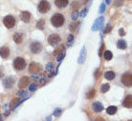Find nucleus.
Masks as SVG:
<instances>
[{
  "instance_id": "17",
  "label": "nucleus",
  "mask_w": 132,
  "mask_h": 121,
  "mask_svg": "<svg viewBox=\"0 0 132 121\" xmlns=\"http://www.w3.org/2000/svg\"><path fill=\"white\" fill-rule=\"evenodd\" d=\"M123 106L126 107V108H131V106H132V96L131 95H127L126 98H125V101H123Z\"/></svg>"
},
{
  "instance_id": "25",
  "label": "nucleus",
  "mask_w": 132,
  "mask_h": 121,
  "mask_svg": "<svg viewBox=\"0 0 132 121\" xmlns=\"http://www.w3.org/2000/svg\"><path fill=\"white\" fill-rule=\"evenodd\" d=\"M109 89H110V86H109V84H103V85L102 86V88H101V92H102V94H105V92H107L109 91Z\"/></svg>"
},
{
  "instance_id": "8",
  "label": "nucleus",
  "mask_w": 132,
  "mask_h": 121,
  "mask_svg": "<svg viewBox=\"0 0 132 121\" xmlns=\"http://www.w3.org/2000/svg\"><path fill=\"white\" fill-rule=\"evenodd\" d=\"M14 82H15V79L13 78V76H8L7 78L4 79L3 85L6 89H11L14 85Z\"/></svg>"
},
{
  "instance_id": "46",
  "label": "nucleus",
  "mask_w": 132,
  "mask_h": 121,
  "mask_svg": "<svg viewBox=\"0 0 132 121\" xmlns=\"http://www.w3.org/2000/svg\"><path fill=\"white\" fill-rule=\"evenodd\" d=\"M47 121H51V117H50V116L49 117H47Z\"/></svg>"
},
{
  "instance_id": "6",
  "label": "nucleus",
  "mask_w": 132,
  "mask_h": 121,
  "mask_svg": "<svg viewBox=\"0 0 132 121\" xmlns=\"http://www.w3.org/2000/svg\"><path fill=\"white\" fill-rule=\"evenodd\" d=\"M60 42V36L57 33H53V34H50L48 37V43H49L51 46H55L56 44H59Z\"/></svg>"
},
{
  "instance_id": "3",
  "label": "nucleus",
  "mask_w": 132,
  "mask_h": 121,
  "mask_svg": "<svg viewBox=\"0 0 132 121\" xmlns=\"http://www.w3.org/2000/svg\"><path fill=\"white\" fill-rule=\"evenodd\" d=\"M3 24L4 26L8 28V29H12L15 25V18L13 15H7L4 17L3 19Z\"/></svg>"
},
{
  "instance_id": "5",
  "label": "nucleus",
  "mask_w": 132,
  "mask_h": 121,
  "mask_svg": "<svg viewBox=\"0 0 132 121\" xmlns=\"http://www.w3.org/2000/svg\"><path fill=\"white\" fill-rule=\"evenodd\" d=\"M122 83L126 87H131L132 85V75L130 72H126L125 75L122 76Z\"/></svg>"
},
{
  "instance_id": "40",
  "label": "nucleus",
  "mask_w": 132,
  "mask_h": 121,
  "mask_svg": "<svg viewBox=\"0 0 132 121\" xmlns=\"http://www.w3.org/2000/svg\"><path fill=\"white\" fill-rule=\"evenodd\" d=\"M17 95H18V96H21V95H22V96H24V95H26V92H24V91H20V92H18Z\"/></svg>"
},
{
  "instance_id": "14",
  "label": "nucleus",
  "mask_w": 132,
  "mask_h": 121,
  "mask_svg": "<svg viewBox=\"0 0 132 121\" xmlns=\"http://www.w3.org/2000/svg\"><path fill=\"white\" fill-rule=\"evenodd\" d=\"M29 82H30V79H29V77H27V76H23L22 78H20L19 83H18V86H19L20 89H24L25 87H27V86H28Z\"/></svg>"
},
{
  "instance_id": "28",
  "label": "nucleus",
  "mask_w": 132,
  "mask_h": 121,
  "mask_svg": "<svg viewBox=\"0 0 132 121\" xmlns=\"http://www.w3.org/2000/svg\"><path fill=\"white\" fill-rule=\"evenodd\" d=\"M36 90H37V85L36 84H35V83H33V84H31L30 86H29V91L32 92H36Z\"/></svg>"
},
{
  "instance_id": "16",
  "label": "nucleus",
  "mask_w": 132,
  "mask_h": 121,
  "mask_svg": "<svg viewBox=\"0 0 132 121\" xmlns=\"http://www.w3.org/2000/svg\"><path fill=\"white\" fill-rule=\"evenodd\" d=\"M69 3V0H55V4L57 8H65Z\"/></svg>"
},
{
  "instance_id": "30",
  "label": "nucleus",
  "mask_w": 132,
  "mask_h": 121,
  "mask_svg": "<svg viewBox=\"0 0 132 121\" xmlns=\"http://www.w3.org/2000/svg\"><path fill=\"white\" fill-rule=\"evenodd\" d=\"M61 111H61V109H60V108H56L53 113L54 116H56V117L60 116V115H61Z\"/></svg>"
},
{
  "instance_id": "2",
  "label": "nucleus",
  "mask_w": 132,
  "mask_h": 121,
  "mask_svg": "<svg viewBox=\"0 0 132 121\" xmlns=\"http://www.w3.org/2000/svg\"><path fill=\"white\" fill-rule=\"evenodd\" d=\"M13 66L16 71H22L26 68V61L22 57H16L13 60Z\"/></svg>"
},
{
  "instance_id": "41",
  "label": "nucleus",
  "mask_w": 132,
  "mask_h": 121,
  "mask_svg": "<svg viewBox=\"0 0 132 121\" xmlns=\"http://www.w3.org/2000/svg\"><path fill=\"white\" fill-rule=\"evenodd\" d=\"M39 82L43 85L44 83H46V79H45V78H41V79H39Z\"/></svg>"
},
{
  "instance_id": "24",
  "label": "nucleus",
  "mask_w": 132,
  "mask_h": 121,
  "mask_svg": "<svg viewBox=\"0 0 132 121\" xmlns=\"http://www.w3.org/2000/svg\"><path fill=\"white\" fill-rule=\"evenodd\" d=\"M74 39H75V36L73 34H69L68 35V38H67V46L71 47L72 46L73 42H74Z\"/></svg>"
},
{
  "instance_id": "45",
  "label": "nucleus",
  "mask_w": 132,
  "mask_h": 121,
  "mask_svg": "<svg viewBox=\"0 0 132 121\" xmlns=\"http://www.w3.org/2000/svg\"><path fill=\"white\" fill-rule=\"evenodd\" d=\"M3 75H4V73H3V72L0 70V78H2L3 77Z\"/></svg>"
},
{
  "instance_id": "15",
  "label": "nucleus",
  "mask_w": 132,
  "mask_h": 121,
  "mask_svg": "<svg viewBox=\"0 0 132 121\" xmlns=\"http://www.w3.org/2000/svg\"><path fill=\"white\" fill-rule=\"evenodd\" d=\"M92 108L96 113H101V111L103 110V105H102L101 102L97 101V102H94L92 104Z\"/></svg>"
},
{
  "instance_id": "19",
  "label": "nucleus",
  "mask_w": 132,
  "mask_h": 121,
  "mask_svg": "<svg viewBox=\"0 0 132 121\" xmlns=\"http://www.w3.org/2000/svg\"><path fill=\"white\" fill-rule=\"evenodd\" d=\"M117 47H118V49H121V50H125L127 48V43H126V40L123 39H120L118 42H117Z\"/></svg>"
},
{
  "instance_id": "43",
  "label": "nucleus",
  "mask_w": 132,
  "mask_h": 121,
  "mask_svg": "<svg viewBox=\"0 0 132 121\" xmlns=\"http://www.w3.org/2000/svg\"><path fill=\"white\" fill-rule=\"evenodd\" d=\"M95 121H105V120H104V119H103L102 117H97Z\"/></svg>"
},
{
  "instance_id": "21",
  "label": "nucleus",
  "mask_w": 132,
  "mask_h": 121,
  "mask_svg": "<svg viewBox=\"0 0 132 121\" xmlns=\"http://www.w3.org/2000/svg\"><path fill=\"white\" fill-rule=\"evenodd\" d=\"M113 57V53L111 51H104V52H103V58L105 59V60H107V61H109V60H111Z\"/></svg>"
},
{
  "instance_id": "47",
  "label": "nucleus",
  "mask_w": 132,
  "mask_h": 121,
  "mask_svg": "<svg viewBox=\"0 0 132 121\" xmlns=\"http://www.w3.org/2000/svg\"><path fill=\"white\" fill-rule=\"evenodd\" d=\"M0 121H2V115L0 114Z\"/></svg>"
},
{
  "instance_id": "12",
  "label": "nucleus",
  "mask_w": 132,
  "mask_h": 121,
  "mask_svg": "<svg viewBox=\"0 0 132 121\" xmlns=\"http://www.w3.org/2000/svg\"><path fill=\"white\" fill-rule=\"evenodd\" d=\"M20 18L25 23H29L31 20V13L29 12H27V11L21 12V13H20Z\"/></svg>"
},
{
  "instance_id": "10",
  "label": "nucleus",
  "mask_w": 132,
  "mask_h": 121,
  "mask_svg": "<svg viewBox=\"0 0 132 121\" xmlns=\"http://www.w3.org/2000/svg\"><path fill=\"white\" fill-rule=\"evenodd\" d=\"M103 22H104V18L102 16L99 17L98 19H96L95 21V23L93 25L92 27V31H98V30H101L102 29V25H103Z\"/></svg>"
},
{
  "instance_id": "32",
  "label": "nucleus",
  "mask_w": 132,
  "mask_h": 121,
  "mask_svg": "<svg viewBox=\"0 0 132 121\" xmlns=\"http://www.w3.org/2000/svg\"><path fill=\"white\" fill-rule=\"evenodd\" d=\"M105 4H101V6H100V10H99V13H104V11H105Z\"/></svg>"
},
{
  "instance_id": "38",
  "label": "nucleus",
  "mask_w": 132,
  "mask_h": 121,
  "mask_svg": "<svg viewBox=\"0 0 132 121\" xmlns=\"http://www.w3.org/2000/svg\"><path fill=\"white\" fill-rule=\"evenodd\" d=\"M119 34L121 36H123L125 34H126V33H125V31H123V29H120L119 30Z\"/></svg>"
},
{
  "instance_id": "26",
  "label": "nucleus",
  "mask_w": 132,
  "mask_h": 121,
  "mask_svg": "<svg viewBox=\"0 0 132 121\" xmlns=\"http://www.w3.org/2000/svg\"><path fill=\"white\" fill-rule=\"evenodd\" d=\"M45 70H46V72H53L54 71V64L53 63H48L45 67Z\"/></svg>"
},
{
  "instance_id": "22",
  "label": "nucleus",
  "mask_w": 132,
  "mask_h": 121,
  "mask_svg": "<svg viewBox=\"0 0 132 121\" xmlns=\"http://www.w3.org/2000/svg\"><path fill=\"white\" fill-rule=\"evenodd\" d=\"M116 111H117V107H116V106H109V107H107V109H106V113L110 115H115Z\"/></svg>"
},
{
  "instance_id": "1",
  "label": "nucleus",
  "mask_w": 132,
  "mask_h": 121,
  "mask_svg": "<svg viewBox=\"0 0 132 121\" xmlns=\"http://www.w3.org/2000/svg\"><path fill=\"white\" fill-rule=\"evenodd\" d=\"M64 22H65V18L60 13H55L53 16L51 17V23H52V25L54 27H56V28L62 27L64 25Z\"/></svg>"
},
{
  "instance_id": "42",
  "label": "nucleus",
  "mask_w": 132,
  "mask_h": 121,
  "mask_svg": "<svg viewBox=\"0 0 132 121\" xmlns=\"http://www.w3.org/2000/svg\"><path fill=\"white\" fill-rule=\"evenodd\" d=\"M103 47H104V46H103V44H102V47H101V49H100V52H99V55H102V50H103Z\"/></svg>"
},
{
  "instance_id": "9",
  "label": "nucleus",
  "mask_w": 132,
  "mask_h": 121,
  "mask_svg": "<svg viewBox=\"0 0 132 121\" xmlns=\"http://www.w3.org/2000/svg\"><path fill=\"white\" fill-rule=\"evenodd\" d=\"M41 66L39 64H37L36 62L31 63L30 66H29V72L31 73H36V72H39L41 71Z\"/></svg>"
},
{
  "instance_id": "44",
  "label": "nucleus",
  "mask_w": 132,
  "mask_h": 121,
  "mask_svg": "<svg viewBox=\"0 0 132 121\" xmlns=\"http://www.w3.org/2000/svg\"><path fill=\"white\" fill-rule=\"evenodd\" d=\"M111 1H112V0H105V3H106V5H109V4L111 3Z\"/></svg>"
},
{
  "instance_id": "13",
  "label": "nucleus",
  "mask_w": 132,
  "mask_h": 121,
  "mask_svg": "<svg viewBox=\"0 0 132 121\" xmlns=\"http://www.w3.org/2000/svg\"><path fill=\"white\" fill-rule=\"evenodd\" d=\"M86 59V48L83 46V48L81 49V52H80V54L79 56V59H78V63L79 64H83L84 61Z\"/></svg>"
},
{
  "instance_id": "31",
  "label": "nucleus",
  "mask_w": 132,
  "mask_h": 121,
  "mask_svg": "<svg viewBox=\"0 0 132 121\" xmlns=\"http://www.w3.org/2000/svg\"><path fill=\"white\" fill-rule=\"evenodd\" d=\"M78 25H79V22H78V23H76V22H73V23L69 26L70 31H72V32L76 31V29L78 28Z\"/></svg>"
},
{
  "instance_id": "7",
  "label": "nucleus",
  "mask_w": 132,
  "mask_h": 121,
  "mask_svg": "<svg viewBox=\"0 0 132 121\" xmlns=\"http://www.w3.org/2000/svg\"><path fill=\"white\" fill-rule=\"evenodd\" d=\"M30 50L33 53L37 54V53H39L42 51V45H41V43L36 42H36H33L30 45Z\"/></svg>"
},
{
  "instance_id": "33",
  "label": "nucleus",
  "mask_w": 132,
  "mask_h": 121,
  "mask_svg": "<svg viewBox=\"0 0 132 121\" xmlns=\"http://www.w3.org/2000/svg\"><path fill=\"white\" fill-rule=\"evenodd\" d=\"M78 16H79V12H78V11H76V12H74V13H72V19L74 20V21L77 20Z\"/></svg>"
},
{
  "instance_id": "39",
  "label": "nucleus",
  "mask_w": 132,
  "mask_h": 121,
  "mask_svg": "<svg viewBox=\"0 0 132 121\" xmlns=\"http://www.w3.org/2000/svg\"><path fill=\"white\" fill-rule=\"evenodd\" d=\"M78 6H79V2H76V1H75V2L73 3V5H72V8H73V9H77V8H78Z\"/></svg>"
},
{
  "instance_id": "29",
  "label": "nucleus",
  "mask_w": 132,
  "mask_h": 121,
  "mask_svg": "<svg viewBox=\"0 0 132 121\" xmlns=\"http://www.w3.org/2000/svg\"><path fill=\"white\" fill-rule=\"evenodd\" d=\"M94 95H95V90L92 89V90H90L89 92H88V94L86 95V97L88 98V99H90V98L94 97Z\"/></svg>"
},
{
  "instance_id": "37",
  "label": "nucleus",
  "mask_w": 132,
  "mask_h": 121,
  "mask_svg": "<svg viewBox=\"0 0 132 121\" xmlns=\"http://www.w3.org/2000/svg\"><path fill=\"white\" fill-rule=\"evenodd\" d=\"M87 12H88V9H87V8H85V9H84V10H82V12L80 13V16L84 17L86 15V13H87Z\"/></svg>"
},
{
  "instance_id": "11",
  "label": "nucleus",
  "mask_w": 132,
  "mask_h": 121,
  "mask_svg": "<svg viewBox=\"0 0 132 121\" xmlns=\"http://www.w3.org/2000/svg\"><path fill=\"white\" fill-rule=\"evenodd\" d=\"M0 56L4 59L8 58V57L10 56V49L6 46L1 47V48H0Z\"/></svg>"
},
{
  "instance_id": "36",
  "label": "nucleus",
  "mask_w": 132,
  "mask_h": 121,
  "mask_svg": "<svg viewBox=\"0 0 132 121\" xmlns=\"http://www.w3.org/2000/svg\"><path fill=\"white\" fill-rule=\"evenodd\" d=\"M111 30H112V27L110 26V25H107V27L105 28V30H104V33H108L111 32Z\"/></svg>"
},
{
  "instance_id": "35",
  "label": "nucleus",
  "mask_w": 132,
  "mask_h": 121,
  "mask_svg": "<svg viewBox=\"0 0 132 121\" xmlns=\"http://www.w3.org/2000/svg\"><path fill=\"white\" fill-rule=\"evenodd\" d=\"M60 51H64V48H63L62 46L60 47V48H59V49H56V51H55V52H54V54H55V55H57L59 53H60Z\"/></svg>"
},
{
  "instance_id": "18",
  "label": "nucleus",
  "mask_w": 132,
  "mask_h": 121,
  "mask_svg": "<svg viewBox=\"0 0 132 121\" xmlns=\"http://www.w3.org/2000/svg\"><path fill=\"white\" fill-rule=\"evenodd\" d=\"M13 41L16 43V44H20V43L23 41V35L19 33H16L13 34Z\"/></svg>"
},
{
  "instance_id": "27",
  "label": "nucleus",
  "mask_w": 132,
  "mask_h": 121,
  "mask_svg": "<svg viewBox=\"0 0 132 121\" xmlns=\"http://www.w3.org/2000/svg\"><path fill=\"white\" fill-rule=\"evenodd\" d=\"M64 56H65V51H63V52H61L60 53H59V54L56 55V60L60 62V61H61V60L64 58Z\"/></svg>"
},
{
  "instance_id": "4",
  "label": "nucleus",
  "mask_w": 132,
  "mask_h": 121,
  "mask_svg": "<svg viewBox=\"0 0 132 121\" xmlns=\"http://www.w3.org/2000/svg\"><path fill=\"white\" fill-rule=\"evenodd\" d=\"M50 8H51L50 3L46 0H41L38 4V6H37V9L39 11V13H46L50 10Z\"/></svg>"
},
{
  "instance_id": "20",
  "label": "nucleus",
  "mask_w": 132,
  "mask_h": 121,
  "mask_svg": "<svg viewBox=\"0 0 132 121\" xmlns=\"http://www.w3.org/2000/svg\"><path fill=\"white\" fill-rule=\"evenodd\" d=\"M104 77H105V79H107V80H113V79L116 77V75H115V72H112V71H108V72H106L105 73H104Z\"/></svg>"
},
{
  "instance_id": "34",
  "label": "nucleus",
  "mask_w": 132,
  "mask_h": 121,
  "mask_svg": "<svg viewBox=\"0 0 132 121\" xmlns=\"http://www.w3.org/2000/svg\"><path fill=\"white\" fill-rule=\"evenodd\" d=\"M114 5H115L116 7H121L122 5V0H115Z\"/></svg>"
},
{
  "instance_id": "23",
  "label": "nucleus",
  "mask_w": 132,
  "mask_h": 121,
  "mask_svg": "<svg viewBox=\"0 0 132 121\" xmlns=\"http://www.w3.org/2000/svg\"><path fill=\"white\" fill-rule=\"evenodd\" d=\"M44 25H45V20L44 19H40L36 22V28L39 30L44 29Z\"/></svg>"
}]
</instances>
